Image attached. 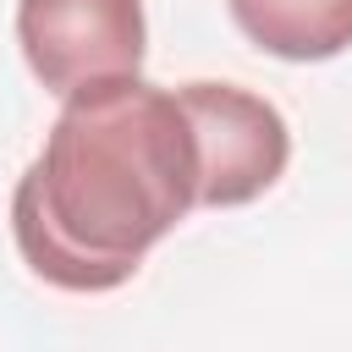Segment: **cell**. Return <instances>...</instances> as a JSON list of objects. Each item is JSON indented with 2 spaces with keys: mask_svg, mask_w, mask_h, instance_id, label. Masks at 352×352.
Instances as JSON below:
<instances>
[{
  "mask_svg": "<svg viewBox=\"0 0 352 352\" xmlns=\"http://www.w3.org/2000/svg\"><path fill=\"white\" fill-rule=\"evenodd\" d=\"M198 132L176 88L94 77L60 94V116L11 192L22 264L55 292H116L198 209Z\"/></svg>",
  "mask_w": 352,
  "mask_h": 352,
  "instance_id": "obj_1",
  "label": "cell"
},
{
  "mask_svg": "<svg viewBox=\"0 0 352 352\" xmlns=\"http://www.w3.org/2000/svg\"><path fill=\"white\" fill-rule=\"evenodd\" d=\"M176 99L187 104L198 132V160H204L198 209L253 204L286 176L292 126L264 94H248L236 82H182Z\"/></svg>",
  "mask_w": 352,
  "mask_h": 352,
  "instance_id": "obj_2",
  "label": "cell"
},
{
  "mask_svg": "<svg viewBox=\"0 0 352 352\" xmlns=\"http://www.w3.org/2000/svg\"><path fill=\"white\" fill-rule=\"evenodd\" d=\"M16 44L50 94L126 77L148 55L143 0H16Z\"/></svg>",
  "mask_w": 352,
  "mask_h": 352,
  "instance_id": "obj_3",
  "label": "cell"
},
{
  "mask_svg": "<svg viewBox=\"0 0 352 352\" xmlns=\"http://www.w3.org/2000/svg\"><path fill=\"white\" fill-rule=\"evenodd\" d=\"M231 22L275 60H336L352 44V0H226Z\"/></svg>",
  "mask_w": 352,
  "mask_h": 352,
  "instance_id": "obj_4",
  "label": "cell"
}]
</instances>
